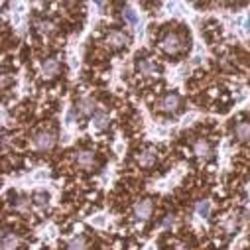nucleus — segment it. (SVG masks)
<instances>
[{
    "label": "nucleus",
    "instance_id": "nucleus-1",
    "mask_svg": "<svg viewBox=\"0 0 250 250\" xmlns=\"http://www.w3.org/2000/svg\"><path fill=\"white\" fill-rule=\"evenodd\" d=\"M162 49L166 51V53H169V55H175V53H179L181 51V47H183V40H181V36L179 34H175V32H169V34H166L164 36V40H162Z\"/></svg>",
    "mask_w": 250,
    "mask_h": 250
},
{
    "label": "nucleus",
    "instance_id": "nucleus-2",
    "mask_svg": "<svg viewBox=\"0 0 250 250\" xmlns=\"http://www.w3.org/2000/svg\"><path fill=\"white\" fill-rule=\"evenodd\" d=\"M32 142H34V148H38V150H51L55 146V134L43 130V132H38Z\"/></svg>",
    "mask_w": 250,
    "mask_h": 250
},
{
    "label": "nucleus",
    "instance_id": "nucleus-3",
    "mask_svg": "<svg viewBox=\"0 0 250 250\" xmlns=\"http://www.w3.org/2000/svg\"><path fill=\"white\" fill-rule=\"evenodd\" d=\"M179 104H181V99H179V95H175V93H169V95H166V97L162 99V108H164L166 112H175V110L179 108Z\"/></svg>",
    "mask_w": 250,
    "mask_h": 250
},
{
    "label": "nucleus",
    "instance_id": "nucleus-4",
    "mask_svg": "<svg viewBox=\"0 0 250 250\" xmlns=\"http://www.w3.org/2000/svg\"><path fill=\"white\" fill-rule=\"evenodd\" d=\"M126 42H128V38H126V34H122V32H110L106 36V45L112 47V49L126 45Z\"/></svg>",
    "mask_w": 250,
    "mask_h": 250
},
{
    "label": "nucleus",
    "instance_id": "nucleus-5",
    "mask_svg": "<svg viewBox=\"0 0 250 250\" xmlns=\"http://www.w3.org/2000/svg\"><path fill=\"white\" fill-rule=\"evenodd\" d=\"M134 215L138 217V219H148L150 215H152V201L150 199H142V201H138L136 205H134Z\"/></svg>",
    "mask_w": 250,
    "mask_h": 250
},
{
    "label": "nucleus",
    "instance_id": "nucleus-6",
    "mask_svg": "<svg viewBox=\"0 0 250 250\" xmlns=\"http://www.w3.org/2000/svg\"><path fill=\"white\" fill-rule=\"evenodd\" d=\"M57 71H59V63H57V59H45L43 61V65H42V75L45 77V79H51V77H55L57 75Z\"/></svg>",
    "mask_w": 250,
    "mask_h": 250
},
{
    "label": "nucleus",
    "instance_id": "nucleus-7",
    "mask_svg": "<svg viewBox=\"0 0 250 250\" xmlns=\"http://www.w3.org/2000/svg\"><path fill=\"white\" fill-rule=\"evenodd\" d=\"M122 16H124V20H126V24H130V26H134V28L140 26V14H138L132 6H124Z\"/></svg>",
    "mask_w": 250,
    "mask_h": 250
},
{
    "label": "nucleus",
    "instance_id": "nucleus-8",
    "mask_svg": "<svg viewBox=\"0 0 250 250\" xmlns=\"http://www.w3.org/2000/svg\"><path fill=\"white\" fill-rule=\"evenodd\" d=\"M77 108H79V112L81 114H85V116H91V114H95V101L91 99V97H83L81 101H79V104H77Z\"/></svg>",
    "mask_w": 250,
    "mask_h": 250
},
{
    "label": "nucleus",
    "instance_id": "nucleus-9",
    "mask_svg": "<svg viewBox=\"0 0 250 250\" xmlns=\"http://www.w3.org/2000/svg\"><path fill=\"white\" fill-rule=\"evenodd\" d=\"M20 244V238L14 234V232H4L2 234V250H16Z\"/></svg>",
    "mask_w": 250,
    "mask_h": 250
},
{
    "label": "nucleus",
    "instance_id": "nucleus-10",
    "mask_svg": "<svg viewBox=\"0 0 250 250\" xmlns=\"http://www.w3.org/2000/svg\"><path fill=\"white\" fill-rule=\"evenodd\" d=\"M91 126H93V130H104L108 126V116L104 112H95L93 120H91Z\"/></svg>",
    "mask_w": 250,
    "mask_h": 250
},
{
    "label": "nucleus",
    "instance_id": "nucleus-11",
    "mask_svg": "<svg viewBox=\"0 0 250 250\" xmlns=\"http://www.w3.org/2000/svg\"><path fill=\"white\" fill-rule=\"evenodd\" d=\"M136 162H138V166H142V167H150V166L156 162V152L144 150V152H140V154L136 156Z\"/></svg>",
    "mask_w": 250,
    "mask_h": 250
},
{
    "label": "nucleus",
    "instance_id": "nucleus-12",
    "mask_svg": "<svg viewBox=\"0 0 250 250\" xmlns=\"http://www.w3.org/2000/svg\"><path fill=\"white\" fill-rule=\"evenodd\" d=\"M136 69H138V73L144 75V77L156 73V65L152 63V61H148V59H140V61H138V65H136Z\"/></svg>",
    "mask_w": 250,
    "mask_h": 250
},
{
    "label": "nucleus",
    "instance_id": "nucleus-13",
    "mask_svg": "<svg viewBox=\"0 0 250 250\" xmlns=\"http://www.w3.org/2000/svg\"><path fill=\"white\" fill-rule=\"evenodd\" d=\"M193 150H195V154H197L199 158H207V156L211 154V146H209L207 140H197L195 146H193Z\"/></svg>",
    "mask_w": 250,
    "mask_h": 250
},
{
    "label": "nucleus",
    "instance_id": "nucleus-14",
    "mask_svg": "<svg viewBox=\"0 0 250 250\" xmlns=\"http://www.w3.org/2000/svg\"><path fill=\"white\" fill-rule=\"evenodd\" d=\"M234 134H236V138L242 140V142L248 140V138H250V124H248V122H240L238 126L234 128Z\"/></svg>",
    "mask_w": 250,
    "mask_h": 250
},
{
    "label": "nucleus",
    "instance_id": "nucleus-15",
    "mask_svg": "<svg viewBox=\"0 0 250 250\" xmlns=\"http://www.w3.org/2000/svg\"><path fill=\"white\" fill-rule=\"evenodd\" d=\"M93 162H95V154H93V152H81V154L77 156V164H79L81 167H91Z\"/></svg>",
    "mask_w": 250,
    "mask_h": 250
},
{
    "label": "nucleus",
    "instance_id": "nucleus-16",
    "mask_svg": "<svg viewBox=\"0 0 250 250\" xmlns=\"http://www.w3.org/2000/svg\"><path fill=\"white\" fill-rule=\"evenodd\" d=\"M195 213H197V217L207 219L209 213H211V201H199L197 207H195Z\"/></svg>",
    "mask_w": 250,
    "mask_h": 250
},
{
    "label": "nucleus",
    "instance_id": "nucleus-17",
    "mask_svg": "<svg viewBox=\"0 0 250 250\" xmlns=\"http://www.w3.org/2000/svg\"><path fill=\"white\" fill-rule=\"evenodd\" d=\"M67 250H87V242L83 236H75L67 242Z\"/></svg>",
    "mask_w": 250,
    "mask_h": 250
},
{
    "label": "nucleus",
    "instance_id": "nucleus-18",
    "mask_svg": "<svg viewBox=\"0 0 250 250\" xmlns=\"http://www.w3.org/2000/svg\"><path fill=\"white\" fill-rule=\"evenodd\" d=\"M89 225H93V227H97V229H104V227L108 225V219H106V215L99 213V215H95V217L89 219Z\"/></svg>",
    "mask_w": 250,
    "mask_h": 250
},
{
    "label": "nucleus",
    "instance_id": "nucleus-19",
    "mask_svg": "<svg viewBox=\"0 0 250 250\" xmlns=\"http://www.w3.org/2000/svg\"><path fill=\"white\" fill-rule=\"evenodd\" d=\"M49 175H51V171L47 167H42V169H36L34 171V179L36 181H45V179H49Z\"/></svg>",
    "mask_w": 250,
    "mask_h": 250
},
{
    "label": "nucleus",
    "instance_id": "nucleus-20",
    "mask_svg": "<svg viewBox=\"0 0 250 250\" xmlns=\"http://www.w3.org/2000/svg\"><path fill=\"white\" fill-rule=\"evenodd\" d=\"M38 28H40V32H43V34H51V32H53V24H51V22H47V20L40 22V24H38Z\"/></svg>",
    "mask_w": 250,
    "mask_h": 250
},
{
    "label": "nucleus",
    "instance_id": "nucleus-21",
    "mask_svg": "<svg viewBox=\"0 0 250 250\" xmlns=\"http://www.w3.org/2000/svg\"><path fill=\"white\" fill-rule=\"evenodd\" d=\"M47 199H49V197H47L45 193H36V195H34V201H36L40 207H45V205H47Z\"/></svg>",
    "mask_w": 250,
    "mask_h": 250
},
{
    "label": "nucleus",
    "instance_id": "nucleus-22",
    "mask_svg": "<svg viewBox=\"0 0 250 250\" xmlns=\"http://www.w3.org/2000/svg\"><path fill=\"white\" fill-rule=\"evenodd\" d=\"M73 122H75V110H73V108H69V110H67V114H65V124H67V126H71Z\"/></svg>",
    "mask_w": 250,
    "mask_h": 250
},
{
    "label": "nucleus",
    "instance_id": "nucleus-23",
    "mask_svg": "<svg viewBox=\"0 0 250 250\" xmlns=\"http://www.w3.org/2000/svg\"><path fill=\"white\" fill-rule=\"evenodd\" d=\"M28 207H30V201H28V199H20V201L16 203V209H18V211H26Z\"/></svg>",
    "mask_w": 250,
    "mask_h": 250
},
{
    "label": "nucleus",
    "instance_id": "nucleus-24",
    "mask_svg": "<svg viewBox=\"0 0 250 250\" xmlns=\"http://www.w3.org/2000/svg\"><path fill=\"white\" fill-rule=\"evenodd\" d=\"M173 225H175V217L173 215H167L164 219V227H173Z\"/></svg>",
    "mask_w": 250,
    "mask_h": 250
},
{
    "label": "nucleus",
    "instance_id": "nucleus-25",
    "mask_svg": "<svg viewBox=\"0 0 250 250\" xmlns=\"http://www.w3.org/2000/svg\"><path fill=\"white\" fill-rule=\"evenodd\" d=\"M232 229H236V217H230V219L227 221V230L230 232Z\"/></svg>",
    "mask_w": 250,
    "mask_h": 250
},
{
    "label": "nucleus",
    "instance_id": "nucleus-26",
    "mask_svg": "<svg viewBox=\"0 0 250 250\" xmlns=\"http://www.w3.org/2000/svg\"><path fill=\"white\" fill-rule=\"evenodd\" d=\"M193 118H195V114H187V116L183 118V124H185V126H187V124H191Z\"/></svg>",
    "mask_w": 250,
    "mask_h": 250
},
{
    "label": "nucleus",
    "instance_id": "nucleus-27",
    "mask_svg": "<svg viewBox=\"0 0 250 250\" xmlns=\"http://www.w3.org/2000/svg\"><path fill=\"white\" fill-rule=\"evenodd\" d=\"M244 30L250 34V14H248V18H246V22H244Z\"/></svg>",
    "mask_w": 250,
    "mask_h": 250
},
{
    "label": "nucleus",
    "instance_id": "nucleus-28",
    "mask_svg": "<svg viewBox=\"0 0 250 250\" xmlns=\"http://www.w3.org/2000/svg\"><path fill=\"white\" fill-rule=\"evenodd\" d=\"M122 148H124L122 142H118V144H116V152H122Z\"/></svg>",
    "mask_w": 250,
    "mask_h": 250
}]
</instances>
